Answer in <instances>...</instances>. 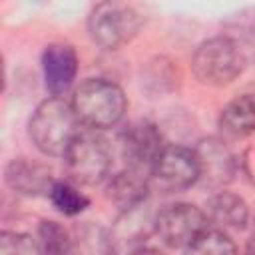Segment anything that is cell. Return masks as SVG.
Instances as JSON below:
<instances>
[{
	"label": "cell",
	"mask_w": 255,
	"mask_h": 255,
	"mask_svg": "<svg viewBox=\"0 0 255 255\" xmlns=\"http://www.w3.org/2000/svg\"><path fill=\"white\" fill-rule=\"evenodd\" d=\"M72 241H74V251L82 253H110V229L84 221L72 231Z\"/></svg>",
	"instance_id": "cell-19"
},
{
	"label": "cell",
	"mask_w": 255,
	"mask_h": 255,
	"mask_svg": "<svg viewBox=\"0 0 255 255\" xmlns=\"http://www.w3.org/2000/svg\"><path fill=\"white\" fill-rule=\"evenodd\" d=\"M78 54L74 46L64 42L48 44L42 52V76L46 90L52 96L66 94L78 76Z\"/></svg>",
	"instance_id": "cell-11"
},
{
	"label": "cell",
	"mask_w": 255,
	"mask_h": 255,
	"mask_svg": "<svg viewBox=\"0 0 255 255\" xmlns=\"http://www.w3.org/2000/svg\"><path fill=\"white\" fill-rule=\"evenodd\" d=\"M66 173L78 185H98L110 177L112 151L96 129L80 131L64 153Z\"/></svg>",
	"instance_id": "cell-5"
},
{
	"label": "cell",
	"mask_w": 255,
	"mask_h": 255,
	"mask_svg": "<svg viewBox=\"0 0 255 255\" xmlns=\"http://www.w3.org/2000/svg\"><path fill=\"white\" fill-rule=\"evenodd\" d=\"M223 34L237 44L247 64H255V8H241L231 14L223 24Z\"/></svg>",
	"instance_id": "cell-16"
},
{
	"label": "cell",
	"mask_w": 255,
	"mask_h": 255,
	"mask_svg": "<svg viewBox=\"0 0 255 255\" xmlns=\"http://www.w3.org/2000/svg\"><path fill=\"white\" fill-rule=\"evenodd\" d=\"M191 253H207V255H223V253H235L237 247L231 241V237L227 235L225 229L219 227H205L201 231V235L189 245Z\"/></svg>",
	"instance_id": "cell-21"
},
{
	"label": "cell",
	"mask_w": 255,
	"mask_h": 255,
	"mask_svg": "<svg viewBox=\"0 0 255 255\" xmlns=\"http://www.w3.org/2000/svg\"><path fill=\"white\" fill-rule=\"evenodd\" d=\"M151 185L163 193H179L199 181V165L193 149L165 145L151 167Z\"/></svg>",
	"instance_id": "cell-7"
},
{
	"label": "cell",
	"mask_w": 255,
	"mask_h": 255,
	"mask_svg": "<svg viewBox=\"0 0 255 255\" xmlns=\"http://www.w3.org/2000/svg\"><path fill=\"white\" fill-rule=\"evenodd\" d=\"M177 84H179V70L165 56H157L149 60L141 70V88L151 96H163L175 90Z\"/></svg>",
	"instance_id": "cell-17"
},
{
	"label": "cell",
	"mask_w": 255,
	"mask_h": 255,
	"mask_svg": "<svg viewBox=\"0 0 255 255\" xmlns=\"http://www.w3.org/2000/svg\"><path fill=\"white\" fill-rule=\"evenodd\" d=\"M155 233V211L147 201L122 209L110 227V247L114 253H139Z\"/></svg>",
	"instance_id": "cell-9"
},
{
	"label": "cell",
	"mask_w": 255,
	"mask_h": 255,
	"mask_svg": "<svg viewBox=\"0 0 255 255\" xmlns=\"http://www.w3.org/2000/svg\"><path fill=\"white\" fill-rule=\"evenodd\" d=\"M245 64V56L225 34L203 40L191 56V70L195 78L207 86L231 84L243 72Z\"/></svg>",
	"instance_id": "cell-3"
},
{
	"label": "cell",
	"mask_w": 255,
	"mask_h": 255,
	"mask_svg": "<svg viewBox=\"0 0 255 255\" xmlns=\"http://www.w3.org/2000/svg\"><path fill=\"white\" fill-rule=\"evenodd\" d=\"M0 253H42L38 237L20 231H2L0 233Z\"/></svg>",
	"instance_id": "cell-22"
},
{
	"label": "cell",
	"mask_w": 255,
	"mask_h": 255,
	"mask_svg": "<svg viewBox=\"0 0 255 255\" xmlns=\"http://www.w3.org/2000/svg\"><path fill=\"white\" fill-rule=\"evenodd\" d=\"M205 227H209L207 213L193 203H169L155 213V235L171 249H189Z\"/></svg>",
	"instance_id": "cell-6"
},
{
	"label": "cell",
	"mask_w": 255,
	"mask_h": 255,
	"mask_svg": "<svg viewBox=\"0 0 255 255\" xmlns=\"http://www.w3.org/2000/svg\"><path fill=\"white\" fill-rule=\"evenodd\" d=\"M163 147V135L159 128L149 120L131 122L120 133V151L126 165L147 173H151V167L161 155Z\"/></svg>",
	"instance_id": "cell-8"
},
{
	"label": "cell",
	"mask_w": 255,
	"mask_h": 255,
	"mask_svg": "<svg viewBox=\"0 0 255 255\" xmlns=\"http://www.w3.org/2000/svg\"><path fill=\"white\" fill-rule=\"evenodd\" d=\"M251 253H255V223H253V233H251V239H249V247H247Z\"/></svg>",
	"instance_id": "cell-23"
},
{
	"label": "cell",
	"mask_w": 255,
	"mask_h": 255,
	"mask_svg": "<svg viewBox=\"0 0 255 255\" xmlns=\"http://www.w3.org/2000/svg\"><path fill=\"white\" fill-rule=\"evenodd\" d=\"M149 187H151V177L147 171L126 165L124 169L108 177L106 195L120 209H129L147 201Z\"/></svg>",
	"instance_id": "cell-13"
},
{
	"label": "cell",
	"mask_w": 255,
	"mask_h": 255,
	"mask_svg": "<svg viewBox=\"0 0 255 255\" xmlns=\"http://www.w3.org/2000/svg\"><path fill=\"white\" fill-rule=\"evenodd\" d=\"M38 243L42 247V253H70L74 251L72 231H68L62 223L54 219H42L38 223Z\"/></svg>",
	"instance_id": "cell-20"
},
{
	"label": "cell",
	"mask_w": 255,
	"mask_h": 255,
	"mask_svg": "<svg viewBox=\"0 0 255 255\" xmlns=\"http://www.w3.org/2000/svg\"><path fill=\"white\" fill-rule=\"evenodd\" d=\"M139 14L122 0H102L88 16L90 40L104 50H118L139 32Z\"/></svg>",
	"instance_id": "cell-4"
},
{
	"label": "cell",
	"mask_w": 255,
	"mask_h": 255,
	"mask_svg": "<svg viewBox=\"0 0 255 255\" xmlns=\"http://www.w3.org/2000/svg\"><path fill=\"white\" fill-rule=\"evenodd\" d=\"M219 129L223 135L239 139L255 131V94H241L231 100L219 114Z\"/></svg>",
	"instance_id": "cell-15"
},
{
	"label": "cell",
	"mask_w": 255,
	"mask_h": 255,
	"mask_svg": "<svg viewBox=\"0 0 255 255\" xmlns=\"http://www.w3.org/2000/svg\"><path fill=\"white\" fill-rule=\"evenodd\" d=\"M195 157L199 165V179L213 187L223 189L233 181L237 173V157L221 137H203L195 147Z\"/></svg>",
	"instance_id": "cell-10"
},
{
	"label": "cell",
	"mask_w": 255,
	"mask_h": 255,
	"mask_svg": "<svg viewBox=\"0 0 255 255\" xmlns=\"http://www.w3.org/2000/svg\"><path fill=\"white\" fill-rule=\"evenodd\" d=\"M48 197H50L52 205H54L60 213L68 215V217L80 215V213L86 211L88 205H90V199L80 191L78 183L72 181V179H70V181H54V185H52Z\"/></svg>",
	"instance_id": "cell-18"
},
{
	"label": "cell",
	"mask_w": 255,
	"mask_h": 255,
	"mask_svg": "<svg viewBox=\"0 0 255 255\" xmlns=\"http://www.w3.org/2000/svg\"><path fill=\"white\" fill-rule=\"evenodd\" d=\"M72 106L80 124L98 131L114 128L124 120L128 100L116 82L104 78H88L76 88Z\"/></svg>",
	"instance_id": "cell-2"
},
{
	"label": "cell",
	"mask_w": 255,
	"mask_h": 255,
	"mask_svg": "<svg viewBox=\"0 0 255 255\" xmlns=\"http://www.w3.org/2000/svg\"><path fill=\"white\" fill-rule=\"evenodd\" d=\"M78 133L80 120L72 102H66L62 96H50L40 102L28 122L30 141L40 153L50 157H64Z\"/></svg>",
	"instance_id": "cell-1"
},
{
	"label": "cell",
	"mask_w": 255,
	"mask_h": 255,
	"mask_svg": "<svg viewBox=\"0 0 255 255\" xmlns=\"http://www.w3.org/2000/svg\"><path fill=\"white\" fill-rule=\"evenodd\" d=\"M205 213L215 227L225 231H241L249 223V207L245 199L225 189H217V193L209 197Z\"/></svg>",
	"instance_id": "cell-14"
},
{
	"label": "cell",
	"mask_w": 255,
	"mask_h": 255,
	"mask_svg": "<svg viewBox=\"0 0 255 255\" xmlns=\"http://www.w3.org/2000/svg\"><path fill=\"white\" fill-rule=\"evenodd\" d=\"M4 181L18 195L38 197L48 195L56 179L48 165L28 157H14L4 169Z\"/></svg>",
	"instance_id": "cell-12"
}]
</instances>
